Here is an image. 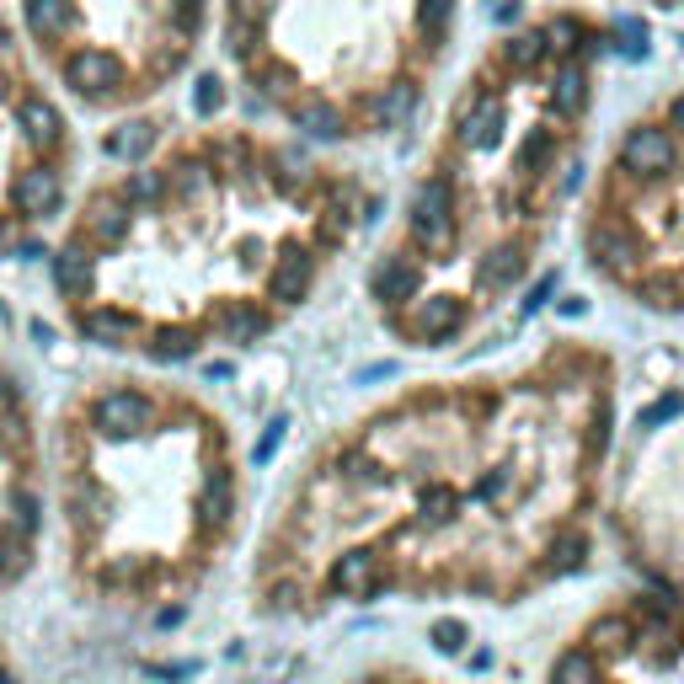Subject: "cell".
Returning <instances> with one entry per match:
<instances>
[{
	"instance_id": "1",
	"label": "cell",
	"mask_w": 684,
	"mask_h": 684,
	"mask_svg": "<svg viewBox=\"0 0 684 684\" xmlns=\"http://www.w3.org/2000/svg\"><path fill=\"white\" fill-rule=\"evenodd\" d=\"M412 236L428 246V252H449L455 246V198H449V182L433 177L417 188V204H412Z\"/></svg>"
},
{
	"instance_id": "2",
	"label": "cell",
	"mask_w": 684,
	"mask_h": 684,
	"mask_svg": "<svg viewBox=\"0 0 684 684\" xmlns=\"http://www.w3.org/2000/svg\"><path fill=\"white\" fill-rule=\"evenodd\" d=\"M65 75H70V86L81 91V97H113V91L123 86V65L107 49H75Z\"/></svg>"
},
{
	"instance_id": "3",
	"label": "cell",
	"mask_w": 684,
	"mask_h": 684,
	"mask_svg": "<svg viewBox=\"0 0 684 684\" xmlns=\"http://www.w3.org/2000/svg\"><path fill=\"white\" fill-rule=\"evenodd\" d=\"M620 166L636 171V177H663L674 166V139L663 129H631L626 145H620Z\"/></svg>"
},
{
	"instance_id": "4",
	"label": "cell",
	"mask_w": 684,
	"mask_h": 684,
	"mask_svg": "<svg viewBox=\"0 0 684 684\" xmlns=\"http://www.w3.org/2000/svg\"><path fill=\"white\" fill-rule=\"evenodd\" d=\"M97 428L107 439H134L139 428H150V401L139 391H113L97 401Z\"/></svg>"
},
{
	"instance_id": "5",
	"label": "cell",
	"mask_w": 684,
	"mask_h": 684,
	"mask_svg": "<svg viewBox=\"0 0 684 684\" xmlns=\"http://www.w3.org/2000/svg\"><path fill=\"white\" fill-rule=\"evenodd\" d=\"M59 171L54 166H27L22 177H17V188H11V198H17V209L22 214H33V220H43V214H54L59 209Z\"/></svg>"
},
{
	"instance_id": "6",
	"label": "cell",
	"mask_w": 684,
	"mask_h": 684,
	"mask_svg": "<svg viewBox=\"0 0 684 684\" xmlns=\"http://www.w3.org/2000/svg\"><path fill=\"white\" fill-rule=\"evenodd\" d=\"M375 583H380L375 551H342L337 562H332V588H337L342 599H364V594H375Z\"/></svg>"
},
{
	"instance_id": "7",
	"label": "cell",
	"mask_w": 684,
	"mask_h": 684,
	"mask_svg": "<svg viewBox=\"0 0 684 684\" xmlns=\"http://www.w3.org/2000/svg\"><path fill=\"white\" fill-rule=\"evenodd\" d=\"M305 289H310V257L300 252V246H289V252L278 257L273 278H268V294H273L278 305H294Z\"/></svg>"
},
{
	"instance_id": "8",
	"label": "cell",
	"mask_w": 684,
	"mask_h": 684,
	"mask_svg": "<svg viewBox=\"0 0 684 684\" xmlns=\"http://www.w3.org/2000/svg\"><path fill=\"white\" fill-rule=\"evenodd\" d=\"M17 123H22V134H27V145H38V150H49V145H59V107L54 102H43V97H27L22 102V113H17Z\"/></svg>"
},
{
	"instance_id": "9",
	"label": "cell",
	"mask_w": 684,
	"mask_h": 684,
	"mask_svg": "<svg viewBox=\"0 0 684 684\" xmlns=\"http://www.w3.org/2000/svg\"><path fill=\"white\" fill-rule=\"evenodd\" d=\"M588 252H594V262H604V268H631L636 262V236L620 230V225H594Z\"/></svg>"
},
{
	"instance_id": "10",
	"label": "cell",
	"mask_w": 684,
	"mask_h": 684,
	"mask_svg": "<svg viewBox=\"0 0 684 684\" xmlns=\"http://www.w3.org/2000/svg\"><path fill=\"white\" fill-rule=\"evenodd\" d=\"M460 139H465L471 150H492L497 139H503V107H497L492 97H481V102H476V113H465Z\"/></svg>"
},
{
	"instance_id": "11",
	"label": "cell",
	"mask_w": 684,
	"mask_h": 684,
	"mask_svg": "<svg viewBox=\"0 0 684 684\" xmlns=\"http://www.w3.org/2000/svg\"><path fill=\"white\" fill-rule=\"evenodd\" d=\"M54 284L65 289L70 300L91 294V284H97V268H91V257L81 252V246H65V252L54 257Z\"/></svg>"
},
{
	"instance_id": "12",
	"label": "cell",
	"mask_w": 684,
	"mask_h": 684,
	"mask_svg": "<svg viewBox=\"0 0 684 684\" xmlns=\"http://www.w3.org/2000/svg\"><path fill=\"white\" fill-rule=\"evenodd\" d=\"M460 316H465V310H460V300H449V294H433V300H423V305H417V337H449V332H455V326H460Z\"/></svg>"
},
{
	"instance_id": "13",
	"label": "cell",
	"mask_w": 684,
	"mask_h": 684,
	"mask_svg": "<svg viewBox=\"0 0 684 684\" xmlns=\"http://www.w3.org/2000/svg\"><path fill=\"white\" fill-rule=\"evenodd\" d=\"M551 107H556L562 118H578L583 107H588V75H583V65H562V70H556Z\"/></svg>"
},
{
	"instance_id": "14",
	"label": "cell",
	"mask_w": 684,
	"mask_h": 684,
	"mask_svg": "<svg viewBox=\"0 0 684 684\" xmlns=\"http://www.w3.org/2000/svg\"><path fill=\"white\" fill-rule=\"evenodd\" d=\"M375 294L385 305H401V300H412L417 294V268L407 257H385V268L375 273Z\"/></svg>"
},
{
	"instance_id": "15",
	"label": "cell",
	"mask_w": 684,
	"mask_h": 684,
	"mask_svg": "<svg viewBox=\"0 0 684 684\" xmlns=\"http://www.w3.org/2000/svg\"><path fill=\"white\" fill-rule=\"evenodd\" d=\"M86 225H91V236H97L102 246H118L123 236H129V204H123V198H97Z\"/></svg>"
},
{
	"instance_id": "16",
	"label": "cell",
	"mask_w": 684,
	"mask_h": 684,
	"mask_svg": "<svg viewBox=\"0 0 684 684\" xmlns=\"http://www.w3.org/2000/svg\"><path fill=\"white\" fill-rule=\"evenodd\" d=\"M81 332H86L91 342L123 348V342L134 337V316H123V310H91V316H81Z\"/></svg>"
},
{
	"instance_id": "17",
	"label": "cell",
	"mask_w": 684,
	"mask_h": 684,
	"mask_svg": "<svg viewBox=\"0 0 684 684\" xmlns=\"http://www.w3.org/2000/svg\"><path fill=\"white\" fill-rule=\"evenodd\" d=\"M294 123H300L310 139H337L342 134V113H337L332 102H316V97L294 107Z\"/></svg>"
},
{
	"instance_id": "18",
	"label": "cell",
	"mask_w": 684,
	"mask_h": 684,
	"mask_svg": "<svg viewBox=\"0 0 684 684\" xmlns=\"http://www.w3.org/2000/svg\"><path fill=\"white\" fill-rule=\"evenodd\" d=\"M519 273H524V252H519V246H497V252L476 268L481 289H503V284H513Z\"/></svg>"
},
{
	"instance_id": "19",
	"label": "cell",
	"mask_w": 684,
	"mask_h": 684,
	"mask_svg": "<svg viewBox=\"0 0 684 684\" xmlns=\"http://www.w3.org/2000/svg\"><path fill=\"white\" fill-rule=\"evenodd\" d=\"M27 27L38 38H59L70 27V0H27Z\"/></svg>"
},
{
	"instance_id": "20",
	"label": "cell",
	"mask_w": 684,
	"mask_h": 684,
	"mask_svg": "<svg viewBox=\"0 0 684 684\" xmlns=\"http://www.w3.org/2000/svg\"><path fill=\"white\" fill-rule=\"evenodd\" d=\"M220 326H225L230 342H257L262 332H268V316H262V310H252V305H225V310H220Z\"/></svg>"
},
{
	"instance_id": "21",
	"label": "cell",
	"mask_w": 684,
	"mask_h": 684,
	"mask_svg": "<svg viewBox=\"0 0 684 684\" xmlns=\"http://www.w3.org/2000/svg\"><path fill=\"white\" fill-rule=\"evenodd\" d=\"M155 145V129L150 123H123V129L107 139V155H118V161H145Z\"/></svg>"
},
{
	"instance_id": "22",
	"label": "cell",
	"mask_w": 684,
	"mask_h": 684,
	"mask_svg": "<svg viewBox=\"0 0 684 684\" xmlns=\"http://www.w3.org/2000/svg\"><path fill=\"white\" fill-rule=\"evenodd\" d=\"M193 348H198V337L188 332V326H161V332L150 337V353L161 364H182V359H193Z\"/></svg>"
},
{
	"instance_id": "23",
	"label": "cell",
	"mask_w": 684,
	"mask_h": 684,
	"mask_svg": "<svg viewBox=\"0 0 684 684\" xmlns=\"http://www.w3.org/2000/svg\"><path fill=\"white\" fill-rule=\"evenodd\" d=\"M588 642H594L599 652H626L636 642V631H631L626 615H599L594 626H588Z\"/></svg>"
},
{
	"instance_id": "24",
	"label": "cell",
	"mask_w": 684,
	"mask_h": 684,
	"mask_svg": "<svg viewBox=\"0 0 684 684\" xmlns=\"http://www.w3.org/2000/svg\"><path fill=\"white\" fill-rule=\"evenodd\" d=\"M503 59H508L513 70H535L540 59H546V38H540V33H513L503 43Z\"/></svg>"
},
{
	"instance_id": "25",
	"label": "cell",
	"mask_w": 684,
	"mask_h": 684,
	"mask_svg": "<svg viewBox=\"0 0 684 684\" xmlns=\"http://www.w3.org/2000/svg\"><path fill=\"white\" fill-rule=\"evenodd\" d=\"M230 503H236V492H230V476H214L204 497H198V513H204V524H225L230 519Z\"/></svg>"
},
{
	"instance_id": "26",
	"label": "cell",
	"mask_w": 684,
	"mask_h": 684,
	"mask_svg": "<svg viewBox=\"0 0 684 684\" xmlns=\"http://www.w3.org/2000/svg\"><path fill=\"white\" fill-rule=\"evenodd\" d=\"M556 684H599V663L588 652H562L556 658Z\"/></svg>"
},
{
	"instance_id": "27",
	"label": "cell",
	"mask_w": 684,
	"mask_h": 684,
	"mask_svg": "<svg viewBox=\"0 0 684 684\" xmlns=\"http://www.w3.org/2000/svg\"><path fill=\"white\" fill-rule=\"evenodd\" d=\"M22 567H27V540H22V530H17V524H0V572H6V578H17Z\"/></svg>"
},
{
	"instance_id": "28",
	"label": "cell",
	"mask_w": 684,
	"mask_h": 684,
	"mask_svg": "<svg viewBox=\"0 0 684 684\" xmlns=\"http://www.w3.org/2000/svg\"><path fill=\"white\" fill-rule=\"evenodd\" d=\"M540 38H546V54H572V49L583 43V27L572 22V17H556Z\"/></svg>"
},
{
	"instance_id": "29",
	"label": "cell",
	"mask_w": 684,
	"mask_h": 684,
	"mask_svg": "<svg viewBox=\"0 0 684 684\" xmlns=\"http://www.w3.org/2000/svg\"><path fill=\"white\" fill-rule=\"evenodd\" d=\"M583 551H588V540H583V535H562V540H551V572H572V567H583Z\"/></svg>"
},
{
	"instance_id": "30",
	"label": "cell",
	"mask_w": 684,
	"mask_h": 684,
	"mask_svg": "<svg viewBox=\"0 0 684 684\" xmlns=\"http://www.w3.org/2000/svg\"><path fill=\"white\" fill-rule=\"evenodd\" d=\"M642 300L658 305V310H674V305L684 300V284H679V278H647V284H642Z\"/></svg>"
},
{
	"instance_id": "31",
	"label": "cell",
	"mask_w": 684,
	"mask_h": 684,
	"mask_svg": "<svg viewBox=\"0 0 684 684\" xmlns=\"http://www.w3.org/2000/svg\"><path fill=\"white\" fill-rule=\"evenodd\" d=\"M551 145H556V139H551L546 129H535V134L519 145V171H540V166H546V155H551Z\"/></svg>"
},
{
	"instance_id": "32",
	"label": "cell",
	"mask_w": 684,
	"mask_h": 684,
	"mask_svg": "<svg viewBox=\"0 0 684 684\" xmlns=\"http://www.w3.org/2000/svg\"><path fill=\"white\" fill-rule=\"evenodd\" d=\"M449 519H455V492L444 487L423 492V524H449Z\"/></svg>"
},
{
	"instance_id": "33",
	"label": "cell",
	"mask_w": 684,
	"mask_h": 684,
	"mask_svg": "<svg viewBox=\"0 0 684 684\" xmlns=\"http://www.w3.org/2000/svg\"><path fill=\"white\" fill-rule=\"evenodd\" d=\"M161 193H166L161 171H134V177H129V198H134V204H155Z\"/></svg>"
},
{
	"instance_id": "34",
	"label": "cell",
	"mask_w": 684,
	"mask_h": 684,
	"mask_svg": "<svg viewBox=\"0 0 684 684\" xmlns=\"http://www.w3.org/2000/svg\"><path fill=\"white\" fill-rule=\"evenodd\" d=\"M193 107H198V113H220V107H225V86L220 81H214V75H198V86H193Z\"/></svg>"
},
{
	"instance_id": "35",
	"label": "cell",
	"mask_w": 684,
	"mask_h": 684,
	"mask_svg": "<svg viewBox=\"0 0 684 684\" xmlns=\"http://www.w3.org/2000/svg\"><path fill=\"white\" fill-rule=\"evenodd\" d=\"M615 33H620V54H626V59H642L647 54V27L636 22V17H626Z\"/></svg>"
},
{
	"instance_id": "36",
	"label": "cell",
	"mask_w": 684,
	"mask_h": 684,
	"mask_svg": "<svg viewBox=\"0 0 684 684\" xmlns=\"http://www.w3.org/2000/svg\"><path fill=\"white\" fill-rule=\"evenodd\" d=\"M348 476H353V487H385L391 481L369 455H348Z\"/></svg>"
},
{
	"instance_id": "37",
	"label": "cell",
	"mask_w": 684,
	"mask_h": 684,
	"mask_svg": "<svg viewBox=\"0 0 684 684\" xmlns=\"http://www.w3.org/2000/svg\"><path fill=\"white\" fill-rule=\"evenodd\" d=\"M294 86H300V75H294L289 65L262 70V91H268V97H294Z\"/></svg>"
},
{
	"instance_id": "38",
	"label": "cell",
	"mask_w": 684,
	"mask_h": 684,
	"mask_svg": "<svg viewBox=\"0 0 684 684\" xmlns=\"http://www.w3.org/2000/svg\"><path fill=\"white\" fill-rule=\"evenodd\" d=\"M11 508H17V513H11V524H17L22 535H33L38 530V497L33 492H17V497H11Z\"/></svg>"
},
{
	"instance_id": "39",
	"label": "cell",
	"mask_w": 684,
	"mask_h": 684,
	"mask_svg": "<svg viewBox=\"0 0 684 684\" xmlns=\"http://www.w3.org/2000/svg\"><path fill=\"white\" fill-rule=\"evenodd\" d=\"M284 428H289L284 417H273V423H268V433H262L257 449H252V460H257V465H268V460L278 455V444H284Z\"/></svg>"
},
{
	"instance_id": "40",
	"label": "cell",
	"mask_w": 684,
	"mask_h": 684,
	"mask_svg": "<svg viewBox=\"0 0 684 684\" xmlns=\"http://www.w3.org/2000/svg\"><path fill=\"white\" fill-rule=\"evenodd\" d=\"M75 519H81V524L102 519V492L97 487H75Z\"/></svg>"
},
{
	"instance_id": "41",
	"label": "cell",
	"mask_w": 684,
	"mask_h": 684,
	"mask_svg": "<svg viewBox=\"0 0 684 684\" xmlns=\"http://www.w3.org/2000/svg\"><path fill=\"white\" fill-rule=\"evenodd\" d=\"M407 107H412V86H396L391 97H380V102H375V113H380L385 123H396L401 113H407Z\"/></svg>"
},
{
	"instance_id": "42",
	"label": "cell",
	"mask_w": 684,
	"mask_h": 684,
	"mask_svg": "<svg viewBox=\"0 0 684 684\" xmlns=\"http://www.w3.org/2000/svg\"><path fill=\"white\" fill-rule=\"evenodd\" d=\"M684 412V396H663V401H652V407L642 412V428H658L668 423V417H679Z\"/></svg>"
},
{
	"instance_id": "43",
	"label": "cell",
	"mask_w": 684,
	"mask_h": 684,
	"mask_svg": "<svg viewBox=\"0 0 684 684\" xmlns=\"http://www.w3.org/2000/svg\"><path fill=\"white\" fill-rule=\"evenodd\" d=\"M433 647H439V652H460L465 647V626H460V620H439V626H433Z\"/></svg>"
},
{
	"instance_id": "44",
	"label": "cell",
	"mask_w": 684,
	"mask_h": 684,
	"mask_svg": "<svg viewBox=\"0 0 684 684\" xmlns=\"http://www.w3.org/2000/svg\"><path fill=\"white\" fill-rule=\"evenodd\" d=\"M449 6H455V0H423V6H417V17H423L428 33H439V27L449 22Z\"/></svg>"
},
{
	"instance_id": "45",
	"label": "cell",
	"mask_w": 684,
	"mask_h": 684,
	"mask_svg": "<svg viewBox=\"0 0 684 684\" xmlns=\"http://www.w3.org/2000/svg\"><path fill=\"white\" fill-rule=\"evenodd\" d=\"M273 17V0H236V22H252V27H262Z\"/></svg>"
},
{
	"instance_id": "46",
	"label": "cell",
	"mask_w": 684,
	"mask_h": 684,
	"mask_svg": "<svg viewBox=\"0 0 684 684\" xmlns=\"http://www.w3.org/2000/svg\"><path fill=\"white\" fill-rule=\"evenodd\" d=\"M230 54H252V22H230Z\"/></svg>"
},
{
	"instance_id": "47",
	"label": "cell",
	"mask_w": 684,
	"mask_h": 684,
	"mask_svg": "<svg viewBox=\"0 0 684 684\" xmlns=\"http://www.w3.org/2000/svg\"><path fill=\"white\" fill-rule=\"evenodd\" d=\"M198 17H204V6H198V0H177V27H182V33H193Z\"/></svg>"
},
{
	"instance_id": "48",
	"label": "cell",
	"mask_w": 684,
	"mask_h": 684,
	"mask_svg": "<svg viewBox=\"0 0 684 684\" xmlns=\"http://www.w3.org/2000/svg\"><path fill=\"white\" fill-rule=\"evenodd\" d=\"M204 182H209V177H204V166H182V193H188V198H193V193H204Z\"/></svg>"
},
{
	"instance_id": "49",
	"label": "cell",
	"mask_w": 684,
	"mask_h": 684,
	"mask_svg": "<svg viewBox=\"0 0 684 684\" xmlns=\"http://www.w3.org/2000/svg\"><path fill=\"white\" fill-rule=\"evenodd\" d=\"M551 289H556V278H540V284L530 289V300H524V310H540V305L551 300Z\"/></svg>"
},
{
	"instance_id": "50",
	"label": "cell",
	"mask_w": 684,
	"mask_h": 684,
	"mask_svg": "<svg viewBox=\"0 0 684 684\" xmlns=\"http://www.w3.org/2000/svg\"><path fill=\"white\" fill-rule=\"evenodd\" d=\"M11 241H17V230H11V220H6V214H0V257L11 252Z\"/></svg>"
},
{
	"instance_id": "51",
	"label": "cell",
	"mask_w": 684,
	"mask_h": 684,
	"mask_svg": "<svg viewBox=\"0 0 684 684\" xmlns=\"http://www.w3.org/2000/svg\"><path fill=\"white\" fill-rule=\"evenodd\" d=\"M674 123H679V129H684V97L674 102Z\"/></svg>"
},
{
	"instance_id": "52",
	"label": "cell",
	"mask_w": 684,
	"mask_h": 684,
	"mask_svg": "<svg viewBox=\"0 0 684 684\" xmlns=\"http://www.w3.org/2000/svg\"><path fill=\"white\" fill-rule=\"evenodd\" d=\"M0 97H6V70H0Z\"/></svg>"
},
{
	"instance_id": "53",
	"label": "cell",
	"mask_w": 684,
	"mask_h": 684,
	"mask_svg": "<svg viewBox=\"0 0 684 684\" xmlns=\"http://www.w3.org/2000/svg\"><path fill=\"white\" fill-rule=\"evenodd\" d=\"M0 684H17V679H11V674H0Z\"/></svg>"
},
{
	"instance_id": "54",
	"label": "cell",
	"mask_w": 684,
	"mask_h": 684,
	"mask_svg": "<svg viewBox=\"0 0 684 684\" xmlns=\"http://www.w3.org/2000/svg\"><path fill=\"white\" fill-rule=\"evenodd\" d=\"M0 49H6V27H0Z\"/></svg>"
}]
</instances>
